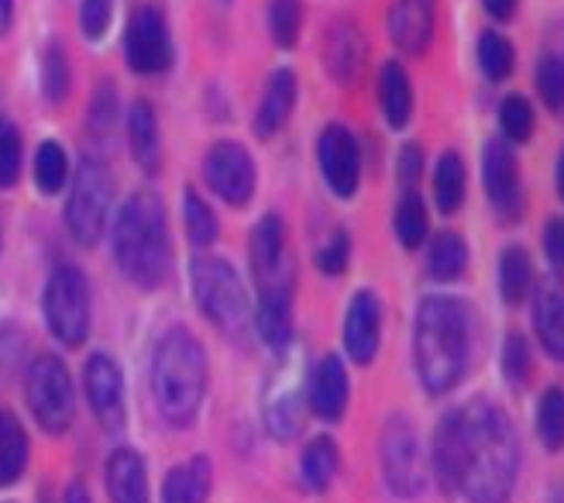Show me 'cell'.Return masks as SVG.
I'll return each instance as SVG.
<instances>
[{
  "instance_id": "1",
  "label": "cell",
  "mask_w": 564,
  "mask_h": 503,
  "mask_svg": "<svg viewBox=\"0 0 564 503\" xmlns=\"http://www.w3.org/2000/svg\"><path fill=\"white\" fill-rule=\"evenodd\" d=\"M434 465L437 480L468 503H506L520 469L510 417L486 397L451 410L437 425Z\"/></svg>"
},
{
  "instance_id": "2",
  "label": "cell",
  "mask_w": 564,
  "mask_h": 503,
  "mask_svg": "<svg viewBox=\"0 0 564 503\" xmlns=\"http://www.w3.org/2000/svg\"><path fill=\"white\" fill-rule=\"evenodd\" d=\"M413 355L420 383L431 394L455 389L471 355V314L458 297H427L416 311Z\"/></svg>"
},
{
  "instance_id": "3",
  "label": "cell",
  "mask_w": 564,
  "mask_h": 503,
  "mask_svg": "<svg viewBox=\"0 0 564 503\" xmlns=\"http://www.w3.org/2000/svg\"><path fill=\"white\" fill-rule=\"evenodd\" d=\"M207 394V355L186 328H169L152 352V397L162 421L186 428Z\"/></svg>"
},
{
  "instance_id": "4",
  "label": "cell",
  "mask_w": 564,
  "mask_h": 503,
  "mask_svg": "<svg viewBox=\"0 0 564 503\" xmlns=\"http://www.w3.org/2000/svg\"><path fill=\"white\" fill-rule=\"evenodd\" d=\"M115 263L131 279L134 287L152 290L159 287L169 263H173V248H169V228L162 201L152 190H138L124 201V207L115 217Z\"/></svg>"
},
{
  "instance_id": "5",
  "label": "cell",
  "mask_w": 564,
  "mask_h": 503,
  "mask_svg": "<svg viewBox=\"0 0 564 503\" xmlns=\"http://www.w3.org/2000/svg\"><path fill=\"white\" fill-rule=\"evenodd\" d=\"M189 283H193L196 303H200V311L207 314L210 324H217L228 334H241L248 328V321H251L248 293L241 287L238 272L228 263L210 259V256L193 259Z\"/></svg>"
},
{
  "instance_id": "6",
  "label": "cell",
  "mask_w": 564,
  "mask_h": 503,
  "mask_svg": "<svg viewBox=\"0 0 564 503\" xmlns=\"http://www.w3.org/2000/svg\"><path fill=\"white\" fill-rule=\"evenodd\" d=\"M110 173L100 159H83L66 201V228L79 245H97L110 217Z\"/></svg>"
},
{
  "instance_id": "7",
  "label": "cell",
  "mask_w": 564,
  "mask_h": 503,
  "mask_svg": "<svg viewBox=\"0 0 564 503\" xmlns=\"http://www.w3.org/2000/svg\"><path fill=\"white\" fill-rule=\"evenodd\" d=\"M24 397L32 407L35 421L48 435H63L73 425L76 397H73V379L69 370L55 355H39L24 376Z\"/></svg>"
},
{
  "instance_id": "8",
  "label": "cell",
  "mask_w": 564,
  "mask_h": 503,
  "mask_svg": "<svg viewBox=\"0 0 564 503\" xmlns=\"http://www.w3.org/2000/svg\"><path fill=\"white\" fill-rule=\"evenodd\" d=\"M45 321L63 345L76 349L90 334V287L76 266H59L45 287Z\"/></svg>"
},
{
  "instance_id": "9",
  "label": "cell",
  "mask_w": 564,
  "mask_h": 503,
  "mask_svg": "<svg viewBox=\"0 0 564 503\" xmlns=\"http://www.w3.org/2000/svg\"><path fill=\"white\" fill-rule=\"evenodd\" d=\"M379 459H382V480L386 486L410 500L420 496L423 483H427V469H423V452H420V438L416 428L406 417H389L382 428V445H379Z\"/></svg>"
},
{
  "instance_id": "10",
  "label": "cell",
  "mask_w": 564,
  "mask_h": 503,
  "mask_svg": "<svg viewBox=\"0 0 564 503\" xmlns=\"http://www.w3.org/2000/svg\"><path fill=\"white\" fill-rule=\"evenodd\" d=\"M248 259H251V272H256L259 293L293 290V272L286 259V228H282L279 214H265L256 225L251 245H248Z\"/></svg>"
},
{
  "instance_id": "11",
  "label": "cell",
  "mask_w": 564,
  "mask_h": 503,
  "mask_svg": "<svg viewBox=\"0 0 564 503\" xmlns=\"http://www.w3.org/2000/svg\"><path fill=\"white\" fill-rule=\"evenodd\" d=\"M204 173L217 197L235 207L248 204L251 193H256V162H251V156L238 142H217L207 152Z\"/></svg>"
},
{
  "instance_id": "12",
  "label": "cell",
  "mask_w": 564,
  "mask_h": 503,
  "mask_svg": "<svg viewBox=\"0 0 564 503\" xmlns=\"http://www.w3.org/2000/svg\"><path fill=\"white\" fill-rule=\"evenodd\" d=\"M128 66L134 73L145 76H159L173 63V45H169V32H165V18L159 14V8H141L134 11L131 24H128Z\"/></svg>"
},
{
  "instance_id": "13",
  "label": "cell",
  "mask_w": 564,
  "mask_h": 503,
  "mask_svg": "<svg viewBox=\"0 0 564 503\" xmlns=\"http://www.w3.org/2000/svg\"><path fill=\"white\" fill-rule=\"evenodd\" d=\"M83 383H87V400L97 414V421L107 431L124 428V376L121 366L107 352H94L83 370Z\"/></svg>"
},
{
  "instance_id": "14",
  "label": "cell",
  "mask_w": 564,
  "mask_h": 503,
  "mask_svg": "<svg viewBox=\"0 0 564 503\" xmlns=\"http://www.w3.org/2000/svg\"><path fill=\"white\" fill-rule=\"evenodd\" d=\"M317 159H321V173H324L327 186L337 193V197H351V193L358 190V176H361L355 135L341 125L324 128L321 146H317Z\"/></svg>"
},
{
  "instance_id": "15",
  "label": "cell",
  "mask_w": 564,
  "mask_h": 503,
  "mask_svg": "<svg viewBox=\"0 0 564 503\" xmlns=\"http://www.w3.org/2000/svg\"><path fill=\"white\" fill-rule=\"evenodd\" d=\"M482 180L492 207L502 214V221H513L520 214V170L513 149L496 138L482 152Z\"/></svg>"
},
{
  "instance_id": "16",
  "label": "cell",
  "mask_w": 564,
  "mask_h": 503,
  "mask_svg": "<svg viewBox=\"0 0 564 503\" xmlns=\"http://www.w3.org/2000/svg\"><path fill=\"white\" fill-rule=\"evenodd\" d=\"M303 425V389L296 379V366H282L279 376L265 389V428L272 438L290 441Z\"/></svg>"
},
{
  "instance_id": "17",
  "label": "cell",
  "mask_w": 564,
  "mask_h": 503,
  "mask_svg": "<svg viewBox=\"0 0 564 503\" xmlns=\"http://www.w3.org/2000/svg\"><path fill=\"white\" fill-rule=\"evenodd\" d=\"M382 328V303L372 290H361L351 297L348 318H345V349L358 362V366H369L379 352V331Z\"/></svg>"
},
{
  "instance_id": "18",
  "label": "cell",
  "mask_w": 564,
  "mask_h": 503,
  "mask_svg": "<svg viewBox=\"0 0 564 503\" xmlns=\"http://www.w3.org/2000/svg\"><path fill=\"white\" fill-rule=\"evenodd\" d=\"M306 400L310 410L324 421H337L348 407V373H345V362L337 355L321 358V366L310 376V389H306Z\"/></svg>"
},
{
  "instance_id": "19",
  "label": "cell",
  "mask_w": 564,
  "mask_h": 503,
  "mask_svg": "<svg viewBox=\"0 0 564 503\" xmlns=\"http://www.w3.org/2000/svg\"><path fill=\"white\" fill-rule=\"evenodd\" d=\"M389 32L403 52H423L434 39V0H397L389 14Z\"/></svg>"
},
{
  "instance_id": "20",
  "label": "cell",
  "mask_w": 564,
  "mask_h": 503,
  "mask_svg": "<svg viewBox=\"0 0 564 503\" xmlns=\"http://www.w3.org/2000/svg\"><path fill=\"white\" fill-rule=\"evenodd\" d=\"M104 480L115 503H149V469L134 449H118L110 456Z\"/></svg>"
},
{
  "instance_id": "21",
  "label": "cell",
  "mask_w": 564,
  "mask_h": 503,
  "mask_svg": "<svg viewBox=\"0 0 564 503\" xmlns=\"http://www.w3.org/2000/svg\"><path fill=\"white\" fill-rule=\"evenodd\" d=\"M256 331L259 339L272 349V352H286L293 342V290H272V293H259V307H256Z\"/></svg>"
},
{
  "instance_id": "22",
  "label": "cell",
  "mask_w": 564,
  "mask_h": 503,
  "mask_svg": "<svg viewBox=\"0 0 564 503\" xmlns=\"http://www.w3.org/2000/svg\"><path fill=\"white\" fill-rule=\"evenodd\" d=\"M533 328L538 339L547 349V355L564 362V283L547 279V283L533 297Z\"/></svg>"
},
{
  "instance_id": "23",
  "label": "cell",
  "mask_w": 564,
  "mask_h": 503,
  "mask_svg": "<svg viewBox=\"0 0 564 503\" xmlns=\"http://www.w3.org/2000/svg\"><path fill=\"white\" fill-rule=\"evenodd\" d=\"M296 104V76L293 69H279L269 76V87L262 94L259 115H256V135L259 138H272L282 125L290 121Z\"/></svg>"
},
{
  "instance_id": "24",
  "label": "cell",
  "mask_w": 564,
  "mask_h": 503,
  "mask_svg": "<svg viewBox=\"0 0 564 503\" xmlns=\"http://www.w3.org/2000/svg\"><path fill=\"white\" fill-rule=\"evenodd\" d=\"M365 66V39L351 21L334 24L327 32V69L337 83H355Z\"/></svg>"
},
{
  "instance_id": "25",
  "label": "cell",
  "mask_w": 564,
  "mask_h": 503,
  "mask_svg": "<svg viewBox=\"0 0 564 503\" xmlns=\"http://www.w3.org/2000/svg\"><path fill=\"white\" fill-rule=\"evenodd\" d=\"M210 480H214L210 459L196 456V459H189V462H183V465L165 472V480H162V503H207Z\"/></svg>"
},
{
  "instance_id": "26",
  "label": "cell",
  "mask_w": 564,
  "mask_h": 503,
  "mask_svg": "<svg viewBox=\"0 0 564 503\" xmlns=\"http://www.w3.org/2000/svg\"><path fill=\"white\" fill-rule=\"evenodd\" d=\"M128 138H131L134 162L149 176H155L159 173V162H162V138H159V125H155V110L149 104H134L131 107V115H128Z\"/></svg>"
},
{
  "instance_id": "27",
  "label": "cell",
  "mask_w": 564,
  "mask_h": 503,
  "mask_svg": "<svg viewBox=\"0 0 564 503\" xmlns=\"http://www.w3.org/2000/svg\"><path fill=\"white\" fill-rule=\"evenodd\" d=\"M379 104L392 128H403L413 115V87L400 63H386L379 73Z\"/></svg>"
},
{
  "instance_id": "28",
  "label": "cell",
  "mask_w": 564,
  "mask_h": 503,
  "mask_svg": "<svg viewBox=\"0 0 564 503\" xmlns=\"http://www.w3.org/2000/svg\"><path fill=\"white\" fill-rule=\"evenodd\" d=\"M337 462H341V456H337L334 438H327V435L314 438L303 449V456H300V480H303V486L314 490V493H324L334 483V477H337Z\"/></svg>"
},
{
  "instance_id": "29",
  "label": "cell",
  "mask_w": 564,
  "mask_h": 503,
  "mask_svg": "<svg viewBox=\"0 0 564 503\" xmlns=\"http://www.w3.org/2000/svg\"><path fill=\"white\" fill-rule=\"evenodd\" d=\"M28 465V435L14 414H0V486H11Z\"/></svg>"
},
{
  "instance_id": "30",
  "label": "cell",
  "mask_w": 564,
  "mask_h": 503,
  "mask_svg": "<svg viewBox=\"0 0 564 503\" xmlns=\"http://www.w3.org/2000/svg\"><path fill=\"white\" fill-rule=\"evenodd\" d=\"M468 266V248L462 242V235L455 232H441L434 242H431V252H427V269L434 279L441 283H451V279H458Z\"/></svg>"
},
{
  "instance_id": "31",
  "label": "cell",
  "mask_w": 564,
  "mask_h": 503,
  "mask_svg": "<svg viewBox=\"0 0 564 503\" xmlns=\"http://www.w3.org/2000/svg\"><path fill=\"white\" fill-rule=\"evenodd\" d=\"M434 201L444 214H455L465 201V162L447 152L434 170Z\"/></svg>"
},
{
  "instance_id": "32",
  "label": "cell",
  "mask_w": 564,
  "mask_h": 503,
  "mask_svg": "<svg viewBox=\"0 0 564 503\" xmlns=\"http://www.w3.org/2000/svg\"><path fill=\"white\" fill-rule=\"evenodd\" d=\"M499 290L506 303H520L530 290V256L523 248H506L499 259Z\"/></svg>"
},
{
  "instance_id": "33",
  "label": "cell",
  "mask_w": 564,
  "mask_h": 503,
  "mask_svg": "<svg viewBox=\"0 0 564 503\" xmlns=\"http://www.w3.org/2000/svg\"><path fill=\"white\" fill-rule=\"evenodd\" d=\"M69 176V162H66V149L59 142H42L35 152V183L42 193H59L66 186Z\"/></svg>"
},
{
  "instance_id": "34",
  "label": "cell",
  "mask_w": 564,
  "mask_h": 503,
  "mask_svg": "<svg viewBox=\"0 0 564 503\" xmlns=\"http://www.w3.org/2000/svg\"><path fill=\"white\" fill-rule=\"evenodd\" d=\"M538 435L551 452L564 445V389L551 386L538 404Z\"/></svg>"
},
{
  "instance_id": "35",
  "label": "cell",
  "mask_w": 564,
  "mask_h": 503,
  "mask_svg": "<svg viewBox=\"0 0 564 503\" xmlns=\"http://www.w3.org/2000/svg\"><path fill=\"white\" fill-rule=\"evenodd\" d=\"M183 214H186V235L196 248H207L217 238V217L207 207V201L200 197L196 190H186V201H183Z\"/></svg>"
},
{
  "instance_id": "36",
  "label": "cell",
  "mask_w": 564,
  "mask_h": 503,
  "mask_svg": "<svg viewBox=\"0 0 564 503\" xmlns=\"http://www.w3.org/2000/svg\"><path fill=\"white\" fill-rule=\"evenodd\" d=\"M397 235L403 242V248H416L427 238V207L416 197L413 190L403 193V201L397 207Z\"/></svg>"
},
{
  "instance_id": "37",
  "label": "cell",
  "mask_w": 564,
  "mask_h": 503,
  "mask_svg": "<svg viewBox=\"0 0 564 503\" xmlns=\"http://www.w3.org/2000/svg\"><path fill=\"white\" fill-rule=\"evenodd\" d=\"M478 66L489 79H506L513 73V45L499 32H486L478 39Z\"/></svg>"
},
{
  "instance_id": "38",
  "label": "cell",
  "mask_w": 564,
  "mask_h": 503,
  "mask_svg": "<svg viewBox=\"0 0 564 503\" xmlns=\"http://www.w3.org/2000/svg\"><path fill=\"white\" fill-rule=\"evenodd\" d=\"M300 21H303V4H300V0H272V4H269V28H272V39L282 49L296 45Z\"/></svg>"
},
{
  "instance_id": "39",
  "label": "cell",
  "mask_w": 564,
  "mask_h": 503,
  "mask_svg": "<svg viewBox=\"0 0 564 503\" xmlns=\"http://www.w3.org/2000/svg\"><path fill=\"white\" fill-rule=\"evenodd\" d=\"M499 125H502L506 138H513V142H527V138L533 135V107L523 97H506L502 107H499Z\"/></svg>"
},
{
  "instance_id": "40",
  "label": "cell",
  "mask_w": 564,
  "mask_h": 503,
  "mask_svg": "<svg viewBox=\"0 0 564 503\" xmlns=\"http://www.w3.org/2000/svg\"><path fill=\"white\" fill-rule=\"evenodd\" d=\"M18 173H21V135L8 118H0V186H14Z\"/></svg>"
},
{
  "instance_id": "41",
  "label": "cell",
  "mask_w": 564,
  "mask_h": 503,
  "mask_svg": "<svg viewBox=\"0 0 564 503\" xmlns=\"http://www.w3.org/2000/svg\"><path fill=\"white\" fill-rule=\"evenodd\" d=\"M538 90L551 110H564V60L561 55H544L538 63Z\"/></svg>"
},
{
  "instance_id": "42",
  "label": "cell",
  "mask_w": 564,
  "mask_h": 503,
  "mask_svg": "<svg viewBox=\"0 0 564 503\" xmlns=\"http://www.w3.org/2000/svg\"><path fill=\"white\" fill-rule=\"evenodd\" d=\"M42 87H45V97L52 104H59L66 94H69V63L63 49H48L45 52V63H42Z\"/></svg>"
},
{
  "instance_id": "43",
  "label": "cell",
  "mask_w": 564,
  "mask_h": 503,
  "mask_svg": "<svg viewBox=\"0 0 564 503\" xmlns=\"http://www.w3.org/2000/svg\"><path fill=\"white\" fill-rule=\"evenodd\" d=\"M348 256H351V238H348V232H334L324 242V248L317 252V266L327 276H341L348 269Z\"/></svg>"
},
{
  "instance_id": "44",
  "label": "cell",
  "mask_w": 564,
  "mask_h": 503,
  "mask_svg": "<svg viewBox=\"0 0 564 503\" xmlns=\"http://www.w3.org/2000/svg\"><path fill=\"white\" fill-rule=\"evenodd\" d=\"M502 370H506V379H510L513 386L527 383V376H530V349L523 342V334H510V339H506Z\"/></svg>"
},
{
  "instance_id": "45",
  "label": "cell",
  "mask_w": 564,
  "mask_h": 503,
  "mask_svg": "<svg viewBox=\"0 0 564 503\" xmlns=\"http://www.w3.org/2000/svg\"><path fill=\"white\" fill-rule=\"evenodd\" d=\"M110 11H115V0H83L79 4V28L87 39H100L110 24Z\"/></svg>"
},
{
  "instance_id": "46",
  "label": "cell",
  "mask_w": 564,
  "mask_h": 503,
  "mask_svg": "<svg viewBox=\"0 0 564 503\" xmlns=\"http://www.w3.org/2000/svg\"><path fill=\"white\" fill-rule=\"evenodd\" d=\"M544 252L554 269H564V217H554L547 221L544 228Z\"/></svg>"
},
{
  "instance_id": "47",
  "label": "cell",
  "mask_w": 564,
  "mask_h": 503,
  "mask_svg": "<svg viewBox=\"0 0 564 503\" xmlns=\"http://www.w3.org/2000/svg\"><path fill=\"white\" fill-rule=\"evenodd\" d=\"M420 149L416 146H406L403 149V156H400V180H403V186H413L416 183V176H420Z\"/></svg>"
},
{
  "instance_id": "48",
  "label": "cell",
  "mask_w": 564,
  "mask_h": 503,
  "mask_svg": "<svg viewBox=\"0 0 564 503\" xmlns=\"http://www.w3.org/2000/svg\"><path fill=\"white\" fill-rule=\"evenodd\" d=\"M482 8L496 18V21H510L517 11V0H482Z\"/></svg>"
},
{
  "instance_id": "49",
  "label": "cell",
  "mask_w": 564,
  "mask_h": 503,
  "mask_svg": "<svg viewBox=\"0 0 564 503\" xmlns=\"http://www.w3.org/2000/svg\"><path fill=\"white\" fill-rule=\"evenodd\" d=\"M66 503H94V500H90V490L83 483H69L66 486Z\"/></svg>"
},
{
  "instance_id": "50",
  "label": "cell",
  "mask_w": 564,
  "mask_h": 503,
  "mask_svg": "<svg viewBox=\"0 0 564 503\" xmlns=\"http://www.w3.org/2000/svg\"><path fill=\"white\" fill-rule=\"evenodd\" d=\"M14 21V0H0V35L8 32Z\"/></svg>"
},
{
  "instance_id": "51",
  "label": "cell",
  "mask_w": 564,
  "mask_h": 503,
  "mask_svg": "<svg viewBox=\"0 0 564 503\" xmlns=\"http://www.w3.org/2000/svg\"><path fill=\"white\" fill-rule=\"evenodd\" d=\"M557 193H561V201H564V152H561V162H557Z\"/></svg>"
}]
</instances>
